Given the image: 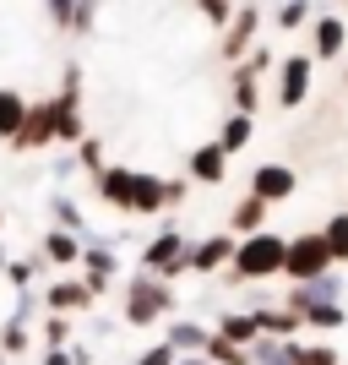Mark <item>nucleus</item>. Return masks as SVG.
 <instances>
[{"label":"nucleus","mask_w":348,"mask_h":365,"mask_svg":"<svg viewBox=\"0 0 348 365\" xmlns=\"http://www.w3.org/2000/svg\"><path fill=\"white\" fill-rule=\"evenodd\" d=\"M251 28H256V11H240V22H234V33H228L223 55H240V49H245V38H251Z\"/></svg>","instance_id":"20"},{"label":"nucleus","mask_w":348,"mask_h":365,"mask_svg":"<svg viewBox=\"0 0 348 365\" xmlns=\"http://www.w3.org/2000/svg\"><path fill=\"white\" fill-rule=\"evenodd\" d=\"M223 164H228V153L223 148H201L196 158H191V175H196V180H223Z\"/></svg>","instance_id":"9"},{"label":"nucleus","mask_w":348,"mask_h":365,"mask_svg":"<svg viewBox=\"0 0 348 365\" xmlns=\"http://www.w3.org/2000/svg\"><path fill=\"white\" fill-rule=\"evenodd\" d=\"M332 267V251H327V240L321 235H300L294 245H283V273H294L305 284V278H321Z\"/></svg>","instance_id":"1"},{"label":"nucleus","mask_w":348,"mask_h":365,"mask_svg":"<svg viewBox=\"0 0 348 365\" xmlns=\"http://www.w3.org/2000/svg\"><path fill=\"white\" fill-rule=\"evenodd\" d=\"M240 273L245 278H267V273H278L283 267V240L278 235H251V240L240 245Z\"/></svg>","instance_id":"2"},{"label":"nucleus","mask_w":348,"mask_h":365,"mask_svg":"<svg viewBox=\"0 0 348 365\" xmlns=\"http://www.w3.org/2000/svg\"><path fill=\"white\" fill-rule=\"evenodd\" d=\"M228 251H234V245L223 240V235H218V240H207L196 251V257H191V267H201V273H212V267H218V262H228Z\"/></svg>","instance_id":"13"},{"label":"nucleus","mask_w":348,"mask_h":365,"mask_svg":"<svg viewBox=\"0 0 348 365\" xmlns=\"http://www.w3.org/2000/svg\"><path fill=\"white\" fill-rule=\"evenodd\" d=\"M245 142H251V120H245V115H234V120L223 125V142H218V148L234 153V148H245Z\"/></svg>","instance_id":"19"},{"label":"nucleus","mask_w":348,"mask_h":365,"mask_svg":"<svg viewBox=\"0 0 348 365\" xmlns=\"http://www.w3.org/2000/svg\"><path fill=\"white\" fill-rule=\"evenodd\" d=\"M180 257H185L180 235H164V240L147 251V267H152V273H174V267H180Z\"/></svg>","instance_id":"7"},{"label":"nucleus","mask_w":348,"mask_h":365,"mask_svg":"<svg viewBox=\"0 0 348 365\" xmlns=\"http://www.w3.org/2000/svg\"><path fill=\"white\" fill-rule=\"evenodd\" d=\"M169 354H174V349H152L147 360H137V365H169Z\"/></svg>","instance_id":"26"},{"label":"nucleus","mask_w":348,"mask_h":365,"mask_svg":"<svg viewBox=\"0 0 348 365\" xmlns=\"http://www.w3.org/2000/svg\"><path fill=\"white\" fill-rule=\"evenodd\" d=\"M234 93H240V109H256V71H251V66H240V82H234Z\"/></svg>","instance_id":"21"},{"label":"nucleus","mask_w":348,"mask_h":365,"mask_svg":"<svg viewBox=\"0 0 348 365\" xmlns=\"http://www.w3.org/2000/svg\"><path fill=\"white\" fill-rule=\"evenodd\" d=\"M256 333V317H228L223 322V338H251Z\"/></svg>","instance_id":"22"},{"label":"nucleus","mask_w":348,"mask_h":365,"mask_svg":"<svg viewBox=\"0 0 348 365\" xmlns=\"http://www.w3.org/2000/svg\"><path fill=\"white\" fill-rule=\"evenodd\" d=\"M93 289H82V284H60V289H49V305H60V311H76V305H88Z\"/></svg>","instance_id":"14"},{"label":"nucleus","mask_w":348,"mask_h":365,"mask_svg":"<svg viewBox=\"0 0 348 365\" xmlns=\"http://www.w3.org/2000/svg\"><path fill=\"white\" fill-rule=\"evenodd\" d=\"M343 38H348L343 22H332V16H327V22L316 28V49H321V55H337V49H343Z\"/></svg>","instance_id":"15"},{"label":"nucleus","mask_w":348,"mask_h":365,"mask_svg":"<svg viewBox=\"0 0 348 365\" xmlns=\"http://www.w3.org/2000/svg\"><path fill=\"white\" fill-rule=\"evenodd\" d=\"M164 305H169V294H164V289H152L147 278H137V284H131V322H152Z\"/></svg>","instance_id":"6"},{"label":"nucleus","mask_w":348,"mask_h":365,"mask_svg":"<svg viewBox=\"0 0 348 365\" xmlns=\"http://www.w3.org/2000/svg\"><path fill=\"white\" fill-rule=\"evenodd\" d=\"M169 338H174V349H196V344H201V333H196V327H174Z\"/></svg>","instance_id":"24"},{"label":"nucleus","mask_w":348,"mask_h":365,"mask_svg":"<svg viewBox=\"0 0 348 365\" xmlns=\"http://www.w3.org/2000/svg\"><path fill=\"white\" fill-rule=\"evenodd\" d=\"M327 251H332V262H348V213H337L332 224H327Z\"/></svg>","instance_id":"12"},{"label":"nucleus","mask_w":348,"mask_h":365,"mask_svg":"<svg viewBox=\"0 0 348 365\" xmlns=\"http://www.w3.org/2000/svg\"><path fill=\"white\" fill-rule=\"evenodd\" d=\"M22 98H16L11 88H0V137H16V125H22Z\"/></svg>","instance_id":"11"},{"label":"nucleus","mask_w":348,"mask_h":365,"mask_svg":"<svg viewBox=\"0 0 348 365\" xmlns=\"http://www.w3.org/2000/svg\"><path fill=\"white\" fill-rule=\"evenodd\" d=\"M44 245H49V257H55V262H71V257H76V245L65 240V235H49Z\"/></svg>","instance_id":"23"},{"label":"nucleus","mask_w":348,"mask_h":365,"mask_svg":"<svg viewBox=\"0 0 348 365\" xmlns=\"http://www.w3.org/2000/svg\"><path fill=\"white\" fill-rule=\"evenodd\" d=\"M300 16H305V0H294V6H283V28H294Z\"/></svg>","instance_id":"25"},{"label":"nucleus","mask_w":348,"mask_h":365,"mask_svg":"<svg viewBox=\"0 0 348 365\" xmlns=\"http://www.w3.org/2000/svg\"><path fill=\"white\" fill-rule=\"evenodd\" d=\"M300 317H305V322H316V327H343V311H337V305H327V300H321V305L310 300Z\"/></svg>","instance_id":"16"},{"label":"nucleus","mask_w":348,"mask_h":365,"mask_svg":"<svg viewBox=\"0 0 348 365\" xmlns=\"http://www.w3.org/2000/svg\"><path fill=\"white\" fill-rule=\"evenodd\" d=\"M201 344H207L212 360H223V365H245V354H240V344H234V338H201Z\"/></svg>","instance_id":"18"},{"label":"nucleus","mask_w":348,"mask_h":365,"mask_svg":"<svg viewBox=\"0 0 348 365\" xmlns=\"http://www.w3.org/2000/svg\"><path fill=\"white\" fill-rule=\"evenodd\" d=\"M158 202H164V180H152V175H125L120 207H131V213H152Z\"/></svg>","instance_id":"4"},{"label":"nucleus","mask_w":348,"mask_h":365,"mask_svg":"<svg viewBox=\"0 0 348 365\" xmlns=\"http://www.w3.org/2000/svg\"><path fill=\"white\" fill-rule=\"evenodd\" d=\"M55 137V109H22V125H16V148H44V142Z\"/></svg>","instance_id":"3"},{"label":"nucleus","mask_w":348,"mask_h":365,"mask_svg":"<svg viewBox=\"0 0 348 365\" xmlns=\"http://www.w3.org/2000/svg\"><path fill=\"white\" fill-rule=\"evenodd\" d=\"M251 191H256L261 202H283L288 191H294V169H283V164H261L256 175H251Z\"/></svg>","instance_id":"5"},{"label":"nucleus","mask_w":348,"mask_h":365,"mask_svg":"<svg viewBox=\"0 0 348 365\" xmlns=\"http://www.w3.org/2000/svg\"><path fill=\"white\" fill-rule=\"evenodd\" d=\"M310 93V61H288L283 66V104H300Z\"/></svg>","instance_id":"8"},{"label":"nucleus","mask_w":348,"mask_h":365,"mask_svg":"<svg viewBox=\"0 0 348 365\" xmlns=\"http://www.w3.org/2000/svg\"><path fill=\"white\" fill-rule=\"evenodd\" d=\"M288 365H337V349L316 344V349H288Z\"/></svg>","instance_id":"17"},{"label":"nucleus","mask_w":348,"mask_h":365,"mask_svg":"<svg viewBox=\"0 0 348 365\" xmlns=\"http://www.w3.org/2000/svg\"><path fill=\"white\" fill-rule=\"evenodd\" d=\"M261 218H267V202H261L256 191H251V197H245L240 207H234V229H240V235H256V229H261Z\"/></svg>","instance_id":"10"}]
</instances>
